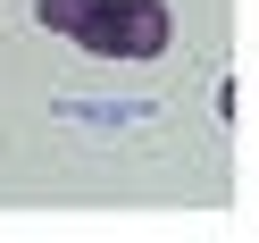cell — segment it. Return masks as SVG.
I'll return each mask as SVG.
<instances>
[{
    "label": "cell",
    "mask_w": 259,
    "mask_h": 243,
    "mask_svg": "<svg viewBox=\"0 0 259 243\" xmlns=\"http://www.w3.org/2000/svg\"><path fill=\"white\" fill-rule=\"evenodd\" d=\"M75 42L92 59H159L176 42V17H167V0H92Z\"/></svg>",
    "instance_id": "6da1fadb"
},
{
    "label": "cell",
    "mask_w": 259,
    "mask_h": 243,
    "mask_svg": "<svg viewBox=\"0 0 259 243\" xmlns=\"http://www.w3.org/2000/svg\"><path fill=\"white\" fill-rule=\"evenodd\" d=\"M84 9H92V0H34V17L51 25V34H75V25H84Z\"/></svg>",
    "instance_id": "7a4b0ae2"
}]
</instances>
